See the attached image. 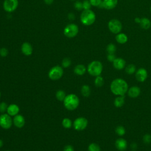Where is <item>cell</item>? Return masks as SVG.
I'll list each match as a JSON object with an SVG mask.
<instances>
[{
    "label": "cell",
    "mask_w": 151,
    "mask_h": 151,
    "mask_svg": "<svg viewBox=\"0 0 151 151\" xmlns=\"http://www.w3.org/2000/svg\"><path fill=\"white\" fill-rule=\"evenodd\" d=\"M128 89V83L121 78L114 79L111 84V90L113 94L116 96H125Z\"/></svg>",
    "instance_id": "1"
},
{
    "label": "cell",
    "mask_w": 151,
    "mask_h": 151,
    "mask_svg": "<svg viewBox=\"0 0 151 151\" xmlns=\"http://www.w3.org/2000/svg\"><path fill=\"white\" fill-rule=\"evenodd\" d=\"M63 104L66 109L72 111L78 108L80 104V100L77 95L69 94L66 96Z\"/></svg>",
    "instance_id": "2"
},
{
    "label": "cell",
    "mask_w": 151,
    "mask_h": 151,
    "mask_svg": "<svg viewBox=\"0 0 151 151\" xmlns=\"http://www.w3.org/2000/svg\"><path fill=\"white\" fill-rule=\"evenodd\" d=\"M96 18V14L92 10H83L80 16V21L83 25L89 26L94 24Z\"/></svg>",
    "instance_id": "3"
},
{
    "label": "cell",
    "mask_w": 151,
    "mask_h": 151,
    "mask_svg": "<svg viewBox=\"0 0 151 151\" xmlns=\"http://www.w3.org/2000/svg\"><path fill=\"white\" fill-rule=\"evenodd\" d=\"M103 71L102 63L97 60L91 62L87 67V72L92 76L97 77L100 76Z\"/></svg>",
    "instance_id": "4"
},
{
    "label": "cell",
    "mask_w": 151,
    "mask_h": 151,
    "mask_svg": "<svg viewBox=\"0 0 151 151\" xmlns=\"http://www.w3.org/2000/svg\"><path fill=\"white\" fill-rule=\"evenodd\" d=\"M63 73L64 71L63 67L60 66H56L50 70L48 76L52 80H57L62 77Z\"/></svg>",
    "instance_id": "5"
},
{
    "label": "cell",
    "mask_w": 151,
    "mask_h": 151,
    "mask_svg": "<svg viewBox=\"0 0 151 151\" xmlns=\"http://www.w3.org/2000/svg\"><path fill=\"white\" fill-rule=\"evenodd\" d=\"M108 28L111 33L118 34L122 30L123 26L122 23L117 19H112L108 23Z\"/></svg>",
    "instance_id": "6"
},
{
    "label": "cell",
    "mask_w": 151,
    "mask_h": 151,
    "mask_svg": "<svg viewBox=\"0 0 151 151\" xmlns=\"http://www.w3.org/2000/svg\"><path fill=\"white\" fill-rule=\"evenodd\" d=\"M79 27L75 24H70L64 29V34L67 38H74L79 33Z\"/></svg>",
    "instance_id": "7"
},
{
    "label": "cell",
    "mask_w": 151,
    "mask_h": 151,
    "mask_svg": "<svg viewBox=\"0 0 151 151\" xmlns=\"http://www.w3.org/2000/svg\"><path fill=\"white\" fill-rule=\"evenodd\" d=\"M13 121L11 116L8 113H3L0 115V126L4 129H9L12 126Z\"/></svg>",
    "instance_id": "8"
},
{
    "label": "cell",
    "mask_w": 151,
    "mask_h": 151,
    "mask_svg": "<svg viewBox=\"0 0 151 151\" xmlns=\"http://www.w3.org/2000/svg\"><path fill=\"white\" fill-rule=\"evenodd\" d=\"M88 125V121L83 117H79L76 119L73 122V127L77 131L84 130Z\"/></svg>",
    "instance_id": "9"
},
{
    "label": "cell",
    "mask_w": 151,
    "mask_h": 151,
    "mask_svg": "<svg viewBox=\"0 0 151 151\" xmlns=\"http://www.w3.org/2000/svg\"><path fill=\"white\" fill-rule=\"evenodd\" d=\"M18 6V0H5L3 7L4 10L7 13L14 12Z\"/></svg>",
    "instance_id": "10"
},
{
    "label": "cell",
    "mask_w": 151,
    "mask_h": 151,
    "mask_svg": "<svg viewBox=\"0 0 151 151\" xmlns=\"http://www.w3.org/2000/svg\"><path fill=\"white\" fill-rule=\"evenodd\" d=\"M135 77L139 82H144L147 78V72L144 68H139L135 73Z\"/></svg>",
    "instance_id": "11"
},
{
    "label": "cell",
    "mask_w": 151,
    "mask_h": 151,
    "mask_svg": "<svg viewBox=\"0 0 151 151\" xmlns=\"http://www.w3.org/2000/svg\"><path fill=\"white\" fill-rule=\"evenodd\" d=\"M118 0H104L101 7L108 10L114 9L118 5Z\"/></svg>",
    "instance_id": "12"
},
{
    "label": "cell",
    "mask_w": 151,
    "mask_h": 151,
    "mask_svg": "<svg viewBox=\"0 0 151 151\" xmlns=\"http://www.w3.org/2000/svg\"><path fill=\"white\" fill-rule=\"evenodd\" d=\"M21 52L26 56H31L33 53V49L32 45L28 42H24L21 45Z\"/></svg>",
    "instance_id": "13"
},
{
    "label": "cell",
    "mask_w": 151,
    "mask_h": 151,
    "mask_svg": "<svg viewBox=\"0 0 151 151\" xmlns=\"http://www.w3.org/2000/svg\"><path fill=\"white\" fill-rule=\"evenodd\" d=\"M13 121L15 126L18 128H22L26 123V121L24 116L18 114L14 116V119Z\"/></svg>",
    "instance_id": "14"
},
{
    "label": "cell",
    "mask_w": 151,
    "mask_h": 151,
    "mask_svg": "<svg viewBox=\"0 0 151 151\" xmlns=\"http://www.w3.org/2000/svg\"><path fill=\"white\" fill-rule=\"evenodd\" d=\"M141 90L140 89L136 86H132L130 88H129L128 90V96L130 97V98H136L138 97L140 94Z\"/></svg>",
    "instance_id": "15"
},
{
    "label": "cell",
    "mask_w": 151,
    "mask_h": 151,
    "mask_svg": "<svg viewBox=\"0 0 151 151\" xmlns=\"http://www.w3.org/2000/svg\"><path fill=\"white\" fill-rule=\"evenodd\" d=\"M115 146L119 151H125L128 147V142L123 138H119L115 142Z\"/></svg>",
    "instance_id": "16"
},
{
    "label": "cell",
    "mask_w": 151,
    "mask_h": 151,
    "mask_svg": "<svg viewBox=\"0 0 151 151\" xmlns=\"http://www.w3.org/2000/svg\"><path fill=\"white\" fill-rule=\"evenodd\" d=\"M113 66L116 70H121L125 68L126 62L122 58H116L113 62Z\"/></svg>",
    "instance_id": "17"
},
{
    "label": "cell",
    "mask_w": 151,
    "mask_h": 151,
    "mask_svg": "<svg viewBox=\"0 0 151 151\" xmlns=\"http://www.w3.org/2000/svg\"><path fill=\"white\" fill-rule=\"evenodd\" d=\"M20 112V108L18 105L16 104H11L8 106L7 111V113L11 116H15L18 114Z\"/></svg>",
    "instance_id": "18"
},
{
    "label": "cell",
    "mask_w": 151,
    "mask_h": 151,
    "mask_svg": "<svg viewBox=\"0 0 151 151\" xmlns=\"http://www.w3.org/2000/svg\"><path fill=\"white\" fill-rule=\"evenodd\" d=\"M125 102V96H118L114 100V105L117 108H122Z\"/></svg>",
    "instance_id": "19"
},
{
    "label": "cell",
    "mask_w": 151,
    "mask_h": 151,
    "mask_svg": "<svg viewBox=\"0 0 151 151\" xmlns=\"http://www.w3.org/2000/svg\"><path fill=\"white\" fill-rule=\"evenodd\" d=\"M139 25L144 30H148L151 27V21L149 18L146 17H143V18H141Z\"/></svg>",
    "instance_id": "20"
},
{
    "label": "cell",
    "mask_w": 151,
    "mask_h": 151,
    "mask_svg": "<svg viewBox=\"0 0 151 151\" xmlns=\"http://www.w3.org/2000/svg\"><path fill=\"white\" fill-rule=\"evenodd\" d=\"M87 69L86 67L83 65H78L76 66L74 69V73L78 76H82L85 74L86 72Z\"/></svg>",
    "instance_id": "21"
},
{
    "label": "cell",
    "mask_w": 151,
    "mask_h": 151,
    "mask_svg": "<svg viewBox=\"0 0 151 151\" xmlns=\"http://www.w3.org/2000/svg\"><path fill=\"white\" fill-rule=\"evenodd\" d=\"M116 40L118 43L121 44H123L127 43V41H128V37L126 34L120 33L116 35Z\"/></svg>",
    "instance_id": "22"
},
{
    "label": "cell",
    "mask_w": 151,
    "mask_h": 151,
    "mask_svg": "<svg viewBox=\"0 0 151 151\" xmlns=\"http://www.w3.org/2000/svg\"><path fill=\"white\" fill-rule=\"evenodd\" d=\"M81 93L84 97H88L91 93V89L90 86L86 84L83 85L81 88Z\"/></svg>",
    "instance_id": "23"
},
{
    "label": "cell",
    "mask_w": 151,
    "mask_h": 151,
    "mask_svg": "<svg viewBox=\"0 0 151 151\" xmlns=\"http://www.w3.org/2000/svg\"><path fill=\"white\" fill-rule=\"evenodd\" d=\"M125 72L128 74H133L136 72V66L133 64H130L125 67Z\"/></svg>",
    "instance_id": "24"
},
{
    "label": "cell",
    "mask_w": 151,
    "mask_h": 151,
    "mask_svg": "<svg viewBox=\"0 0 151 151\" xmlns=\"http://www.w3.org/2000/svg\"><path fill=\"white\" fill-rule=\"evenodd\" d=\"M66 96V95L65 91H63L62 90H59L57 91L56 94V97L57 99L58 100H59V101H61V102L64 101Z\"/></svg>",
    "instance_id": "25"
},
{
    "label": "cell",
    "mask_w": 151,
    "mask_h": 151,
    "mask_svg": "<svg viewBox=\"0 0 151 151\" xmlns=\"http://www.w3.org/2000/svg\"><path fill=\"white\" fill-rule=\"evenodd\" d=\"M94 84L97 87H102L104 84V78L102 76H100L96 77V78L94 79Z\"/></svg>",
    "instance_id": "26"
},
{
    "label": "cell",
    "mask_w": 151,
    "mask_h": 151,
    "mask_svg": "<svg viewBox=\"0 0 151 151\" xmlns=\"http://www.w3.org/2000/svg\"><path fill=\"white\" fill-rule=\"evenodd\" d=\"M106 51L108 54H115L116 51V47L113 43L109 44L106 47Z\"/></svg>",
    "instance_id": "27"
},
{
    "label": "cell",
    "mask_w": 151,
    "mask_h": 151,
    "mask_svg": "<svg viewBox=\"0 0 151 151\" xmlns=\"http://www.w3.org/2000/svg\"><path fill=\"white\" fill-rule=\"evenodd\" d=\"M62 125L65 128L69 129L72 126L73 123L69 118H65L62 121Z\"/></svg>",
    "instance_id": "28"
},
{
    "label": "cell",
    "mask_w": 151,
    "mask_h": 151,
    "mask_svg": "<svg viewBox=\"0 0 151 151\" xmlns=\"http://www.w3.org/2000/svg\"><path fill=\"white\" fill-rule=\"evenodd\" d=\"M116 133L120 136H123L126 133L125 128L122 126H118L115 129Z\"/></svg>",
    "instance_id": "29"
},
{
    "label": "cell",
    "mask_w": 151,
    "mask_h": 151,
    "mask_svg": "<svg viewBox=\"0 0 151 151\" xmlns=\"http://www.w3.org/2000/svg\"><path fill=\"white\" fill-rule=\"evenodd\" d=\"M100 147L96 143H91L88 146L89 151H100Z\"/></svg>",
    "instance_id": "30"
},
{
    "label": "cell",
    "mask_w": 151,
    "mask_h": 151,
    "mask_svg": "<svg viewBox=\"0 0 151 151\" xmlns=\"http://www.w3.org/2000/svg\"><path fill=\"white\" fill-rule=\"evenodd\" d=\"M72 64V61L69 58H65L62 62V65L63 68H67L70 66Z\"/></svg>",
    "instance_id": "31"
},
{
    "label": "cell",
    "mask_w": 151,
    "mask_h": 151,
    "mask_svg": "<svg viewBox=\"0 0 151 151\" xmlns=\"http://www.w3.org/2000/svg\"><path fill=\"white\" fill-rule=\"evenodd\" d=\"M91 4L93 7H101L102 0H89Z\"/></svg>",
    "instance_id": "32"
},
{
    "label": "cell",
    "mask_w": 151,
    "mask_h": 151,
    "mask_svg": "<svg viewBox=\"0 0 151 151\" xmlns=\"http://www.w3.org/2000/svg\"><path fill=\"white\" fill-rule=\"evenodd\" d=\"M91 6H92L89 0H84V1L83 2V8L84 10H90Z\"/></svg>",
    "instance_id": "33"
},
{
    "label": "cell",
    "mask_w": 151,
    "mask_h": 151,
    "mask_svg": "<svg viewBox=\"0 0 151 151\" xmlns=\"http://www.w3.org/2000/svg\"><path fill=\"white\" fill-rule=\"evenodd\" d=\"M8 105L6 102H1L0 104V112L1 113H5L8 109Z\"/></svg>",
    "instance_id": "34"
},
{
    "label": "cell",
    "mask_w": 151,
    "mask_h": 151,
    "mask_svg": "<svg viewBox=\"0 0 151 151\" xmlns=\"http://www.w3.org/2000/svg\"><path fill=\"white\" fill-rule=\"evenodd\" d=\"M143 142L146 144H149L151 142V135L149 134H146L143 137Z\"/></svg>",
    "instance_id": "35"
},
{
    "label": "cell",
    "mask_w": 151,
    "mask_h": 151,
    "mask_svg": "<svg viewBox=\"0 0 151 151\" xmlns=\"http://www.w3.org/2000/svg\"><path fill=\"white\" fill-rule=\"evenodd\" d=\"M8 54H9V51L6 48L3 47L0 49V56L1 57H5L8 55Z\"/></svg>",
    "instance_id": "36"
},
{
    "label": "cell",
    "mask_w": 151,
    "mask_h": 151,
    "mask_svg": "<svg viewBox=\"0 0 151 151\" xmlns=\"http://www.w3.org/2000/svg\"><path fill=\"white\" fill-rule=\"evenodd\" d=\"M74 8L79 11H80L82 10L83 9V3L80 2V1H76L74 4Z\"/></svg>",
    "instance_id": "37"
},
{
    "label": "cell",
    "mask_w": 151,
    "mask_h": 151,
    "mask_svg": "<svg viewBox=\"0 0 151 151\" xmlns=\"http://www.w3.org/2000/svg\"><path fill=\"white\" fill-rule=\"evenodd\" d=\"M116 56L115 54H108L107 56V59L110 62H113V61L116 59Z\"/></svg>",
    "instance_id": "38"
},
{
    "label": "cell",
    "mask_w": 151,
    "mask_h": 151,
    "mask_svg": "<svg viewBox=\"0 0 151 151\" xmlns=\"http://www.w3.org/2000/svg\"><path fill=\"white\" fill-rule=\"evenodd\" d=\"M63 151H74V147L70 145H67L64 147Z\"/></svg>",
    "instance_id": "39"
},
{
    "label": "cell",
    "mask_w": 151,
    "mask_h": 151,
    "mask_svg": "<svg viewBox=\"0 0 151 151\" xmlns=\"http://www.w3.org/2000/svg\"><path fill=\"white\" fill-rule=\"evenodd\" d=\"M44 1L47 5H51L53 3L54 0H44Z\"/></svg>",
    "instance_id": "40"
},
{
    "label": "cell",
    "mask_w": 151,
    "mask_h": 151,
    "mask_svg": "<svg viewBox=\"0 0 151 151\" xmlns=\"http://www.w3.org/2000/svg\"><path fill=\"white\" fill-rule=\"evenodd\" d=\"M68 17H69V18L70 20H74V18H75V16H74V14L70 13V14H69Z\"/></svg>",
    "instance_id": "41"
},
{
    "label": "cell",
    "mask_w": 151,
    "mask_h": 151,
    "mask_svg": "<svg viewBox=\"0 0 151 151\" xmlns=\"http://www.w3.org/2000/svg\"><path fill=\"white\" fill-rule=\"evenodd\" d=\"M140 20H141V18L138 17V18H136L135 19V23L139 24L140 22Z\"/></svg>",
    "instance_id": "42"
},
{
    "label": "cell",
    "mask_w": 151,
    "mask_h": 151,
    "mask_svg": "<svg viewBox=\"0 0 151 151\" xmlns=\"http://www.w3.org/2000/svg\"><path fill=\"white\" fill-rule=\"evenodd\" d=\"M3 141L1 140V139H0V148H1V147H3Z\"/></svg>",
    "instance_id": "43"
},
{
    "label": "cell",
    "mask_w": 151,
    "mask_h": 151,
    "mask_svg": "<svg viewBox=\"0 0 151 151\" xmlns=\"http://www.w3.org/2000/svg\"><path fill=\"white\" fill-rule=\"evenodd\" d=\"M131 146L132 147V149H135V147H136V145H135V143H133V144L132 145V146Z\"/></svg>",
    "instance_id": "44"
},
{
    "label": "cell",
    "mask_w": 151,
    "mask_h": 151,
    "mask_svg": "<svg viewBox=\"0 0 151 151\" xmlns=\"http://www.w3.org/2000/svg\"><path fill=\"white\" fill-rule=\"evenodd\" d=\"M1 92H0V97H1Z\"/></svg>",
    "instance_id": "45"
},
{
    "label": "cell",
    "mask_w": 151,
    "mask_h": 151,
    "mask_svg": "<svg viewBox=\"0 0 151 151\" xmlns=\"http://www.w3.org/2000/svg\"><path fill=\"white\" fill-rule=\"evenodd\" d=\"M150 12H151V6H150Z\"/></svg>",
    "instance_id": "46"
},
{
    "label": "cell",
    "mask_w": 151,
    "mask_h": 151,
    "mask_svg": "<svg viewBox=\"0 0 151 151\" xmlns=\"http://www.w3.org/2000/svg\"><path fill=\"white\" fill-rule=\"evenodd\" d=\"M5 151H10V150H5Z\"/></svg>",
    "instance_id": "47"
}]
</instances>
